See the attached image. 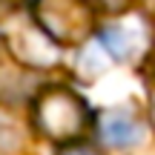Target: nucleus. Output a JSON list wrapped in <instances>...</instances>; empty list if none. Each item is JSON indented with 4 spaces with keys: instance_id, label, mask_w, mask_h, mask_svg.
Listing matches in <instances>:
<instances>
[{
    "instance_id": "1",
    "label": "nucleus",
    "mask_w": 155,
    "mask_h": 155,
    "mask_svg": "<svg viewBox=\"0 0 155 155\" xmlns=\"http://www.w3.org/2000/svg\"><path fill=\"white\" fill-rule=\"evenodd\" d=\"M89 109L69 89H49L35 106V121L40 132L52 141H66L86 127Z\"/></svg>"
},
{
    "instance_id": "2",
    "label": "nucleus",
    "mask_w": 155,
    "mask_h": 155,
    "mask_svg": "<svg viewBox=\"0 0 155 155\" xmlns=\"http://www.w3.org/2000/svg\"><path fill=\"white\" fill-rule=\"evenodd\" d=\"M38 17L46 35L58 40H81L89 35L92 12L83 0H40Z\"/></svg>"
},
{
    "instance_id": "3",
    "label": "nucleus",
    "mask_w": 155,
    "mask_h": 155,
    "mask_svg": "<svg viewBox=\"0 0 155 155\" xmlns=\"http://www.w3.org/2000/svg\"><path fill=\"white\" fill-rule=\"evenodd\" d=\"M98 138L112 150H129L144 141V124L129 109H106L98 115Z\"/></svg>"
},
{
    "instance_id": "4",
    "label": "nucleus",
    "mask_w": 155,
    "mask_h": 155,
    "mask_svg": "<svg viewBox=\"0 0 155 155\" xmlns=\"http://www.w3.org/2000/svg\"><path fill=\"white\" fill-rule=\"evenodd\" d=\"M138 40L141 38H138V35H132L127 26H104V29H101V43H104L106 52H109L112 58H118V61L132 58Z\"/></svg>"
},
{
    "instance_id": "5",
    "label": "nucleus",
    "mask_w": 155,
    "mask_h": 155,
    "mask_svg": "<svg viewBox=\"0 0 155 155\" xmlns=\"http://www.w3.org/2000/svg\"><path fill=\"white\" fill-rule=\"evenodd\" d=\"M58 155H98V152H95L89 144H66Z\"/></svg>"
}]
</instances>
